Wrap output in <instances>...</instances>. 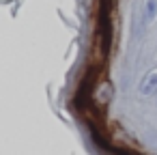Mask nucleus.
Here are the masks:
<instances>
[{"label": "nucleus", "instance_id": "f257e3e1", "mask_svg": "<svg viewBox=\"0 0 157 155\" xmlns=\"http://www.w3.org/2000/svg\"><path fill=\"white\" fill-rule=\"evenodd\" d=\"M155 91H157V69L148 71L144 76V80L140 82V93L142 95H153Z\"/></svg>", "mask_w": 157, "mask_h": 155}, {"label": "nucleus", "instance_id": "f03ea898", "mask_svg": "<svg viewBox=\"0 0 157 155\" xmlns=\"http://www.w3.org/2000/svg\"><path fill=\"white\" fill-rule=\"evenodd\" d=\"M157 17V0H144V20L153 22Z\"/></svg>", "mask_w": 157, "mask_h": 155}]
</instances>
